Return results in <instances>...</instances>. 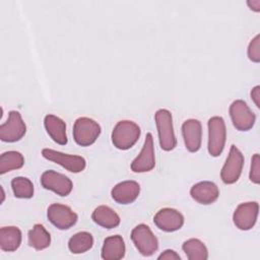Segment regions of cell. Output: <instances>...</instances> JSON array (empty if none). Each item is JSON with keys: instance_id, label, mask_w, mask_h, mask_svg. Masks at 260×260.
<instances>
[{"instance_id": "obj_4", "label": "cell", "mask_w": 260, "mask_h": 260, "mask_svg": "<svg viewBox=\"0 0 260 260\" xmlns=\"http://www.w3.org/2000/svg\"><path fill=\"white\" fill-rule=\"evenodd\" d=\"M207 127L208 152L211 156L217 157L223 151L226 140V128L224 120L219 116L211 117L207 122Z\"/></svg>"}, {"instance_id": "obj_11", "label": "cell", "mask_w": 260, "mask_h": 260, "mask_svg": "<svg viewBox=\"0 0 260 260\" xmlns=\"http://www.w3.org/2000/svg\"><path fill=\"white\" fill-rule=\"evenodd\" d=\"M41 185L46 190H50L61 197L68 196L73 189L72 181L64 174L54 170H48L42 174Z\"/></svg>"}, {"instance_id": "obj_13", "label": "cell", "mask_w": 260, "mask_h": 260, "mask_svg": "<svg viewBox=\"0 0 260 260\" xmlns=\"http://www.w3.org/2000/svg\"><path fill=\"white\" fill-rule=\"evenodd\" d=\"M130 167L131 171L134 173L150 172L155 167L154 145L151 133L146 134L142 149L139 154L133 159Z\"/></svg>"}, {"instance_id": "obj_31", "label": "cell", "mask_w": 260, "mask_h": 260, "mask_svg": "<svg viewBox=\"0 0 260 260\" xmlns=\"http://www.w3.org/2000/svg\"><path fill=\"white\" fill-rule=\"evenodd\" d=\"M247 4L251 10H254L255 12L260 11V0H249L247 1Z\"/></svg>"}, {"instance_id": "obj_1", "label": "cell", "mask_w": 260, "mask_h": 260, "mask_svg": "<svg viewBox=\"0 0 260 260\" xmlns=\"http://www.w3.org/2000/svg\"><path fill=\"white\" fill-rule=\"evenodd\" d=\"M140 134V127L135 122L121 120L115 125L112 131V143L120 150H127L138 141Z\"/></svg>"}, {"instance_id": "obj_22", "label": "cell", "mask_w": 260, "mask_h": 260, "mask_svg": "<svg viewBox=\"0 0 260 260\" xmlns=\"http://www.w3.org/2000/svg\"><path fill=\"white\" fill-rule=\"evenodd\" d=\"M27 242L35 250L42 251L51 245V235L43 224L37 223L28 231Z\"/></svg>"}, {"instance_id": "obj_30", "label": "cell", "mask_w": 260, "mask_h": 260, "mask_svg": "<svg viewBox=\"0 0 260 260\" xmlns=\"http://www.w3.org/2000/svg\"><path fill=\"white\" fill-rule=\"evenodd\" d=\"M251 99L257 108H260V86L256 85L251 90Z\"/></svg>"}, {"instance_id": "obj_24", "label": "cell", "mask_w": 260, "mask_h": 260, "mask_svg": "<svg viewBox=\"0 0 260 260\" xmlns=\"http://www.w3.org/2000/svg\"><path fill=\"white\" fill-rule=\"evenodd\" d=\"M182 250L189 260H206L208 258V250L199 239L192 238L185 241Z\"/></svg>"}, {"instance_id": "obj_12", "label": "cell", "mask_w": 260, "mask_h": 260, "mask_svg": "<svg viewBox=\"0 0 260 260\" xmlns=\"http://www.w3.org/2000/svg\"><path fill=\"white\" fill-rule=\"evenodd\" d=\"M259 213V204L256 201H249L241 203L237 206L233 213V221L241 231L251 230L258 217Z\"/></svg>"}, {"instance_id": "obj_28", "label": "cell", "mask_w": 260, "mask_h": 260, "mask_svg": "<svg viewBox=\"0 0 260 260\" xmlns=\"http://www.w3.org/2000/svg\"><path fill=\"white\" fill-rule=\"evenodd\" d=\"M249 179L252 183L256 185L260 183V156L258 153H255L252 156Z\"/></svg>"}, {"instance_id": "obj_8", "label": "cell", "mask_w": 260, "mask_h": 260, "mask_svg": "<svg viewBox=\"0 0 260 260\" xmlns=\"http://www.w3.org/2000/svg\"><path fill=\"white\" fill-rule=\"evenodd\" d=\"M42 155L46 159L61 166L70 173H80L86 167L85 158L80 155L63 153L61 151H57L51 148H44L42 150Z\"/></svg>"}, {"instance_id": "obj_25", "label": "cell", "mask_w": 260, "mask_h": 260, "mask_svg": "<svg viewBox=\"0 0 260 260\" xmlns=\"http://www.w3.org/2000/svg\"><path fill=\"white\" fill-rule=\"evenodd\" d=\"M24 165V157L21 152L8 150L0 155V174L3 175L13 170L21 169Z\"/></svg>"}, {"instance_id": "obj_9", "label": "cell", "mask_w": 260, "mask_h": 260, "mask_svg": "<svg viewBox=\"0 0 260 260\" xmlns=\"http://www.w3.org/2000/svg\"><path fill=\"white\" fill-rule=\"evenodd\" d=\"M26 133V125L17 111H10L6 122L0 125V139L4 142L19 141Z\"/></svg>"}, {"instance_id": "obj_3", "label": "cell", "mask_w": 260, "mask_h": 260, "mask_svg": "<svg viewBox=\"0 0 260 260\" xmlns=\"http://www.w3.org/2000/svg\"><path fill=\"white\" fill-rule=\"evenodd\" d=\"M101 132L100 124L88 117L77 118L73 125V139L80 146L93 144Z\"/></svg>"}, {"instance_id": "obj_14", "label": "cell", "mask_w": 260, "mask_h": 260, "mask_svg": "<svg viewBox=\"0 0 260 260\" xmlns=\"http://www.w3.org/2000/svg\"><path fill=\"white\" fill-rule=\"evenodd\" d=\"M153 222L160 231L172 233L180 230L184 224L183 214L175 208H161L153 216Z\"/></svg>"}, {"instance_id": "obj_19", "label": "cell", "mask_w": 260, "mask_h": 260, "mask_svg": "<svg viewBox=\"0 0 260 260\" xmlns=\"http://www.w3.org/2000/svg\"><path fill=\"white\" fill-rule=\"evenodd\" d=\"M125 252L124 239L120 235H114L104 240L101 256L104 260H120L124 258Z\"/></svg>"}, {"instance_id": "obj_23", "label": "cell", "mask_w": 260, "mask_h": 260, "mask_svg": "<svg viewBox=\"0 0 260 260\" xmlns=\"http://www.w3.org/2000/svg\"><path fill=\"white\" fill-rule=\"evenodd\" d=\"M93 246V237L88 232H79L73 235L68 241V249L73 254H82Z\"/></svg>"}, {"instance_id": "obj_26", "label": "cell", "mask_w": 260, "mask_h": 260, "mask_svg": "<svg viewBox=\"0 0 260 260\" xmlns=\"http://www.w3.org/2000/svg\"><path fill=\"white\" fill-rule=\"evenodd\" d=\"M11 189L16 198L29 199L34 196L35 188L32 182L25 177H15L11 180Z\"/></svg>"}, {"instance_id": "obj_10", "label": "cell", "mask_w": 260, "mask_h": 260, "mask_svg": "<svg viewBox=\"0 0 260 260\" xmlns=\"http://www.w3.org/2000/svg\"><path fill=\"white\" fill-rule=\"evenodd\" d=\"M49 221L59 230H69L78 219V215L68 206L61 203H52L47 209Z\"/></svg>"}, {"instance_id": "obj_6", "label": "cell", "mask_w": 260, "mask_h": 260, "mask_svg": "<svg viewBox=\"0 0 260 260\" xmlns=\"http://www.w3.org/2000/svg\"><path fill=\"white\" fill-rule=\"evenodd\" d=\"M229 113L234 127L239 131L251 130L256 122V115L243 100L234 101L230 106Z\"/></svg>"}, {"instance_id": "obj_2", "label": "cell", "mask_w": 260, "mask_h": 260, "mask_svg": "<svg viewBox=\"0 0 260 260\" xmlns=\"http://www.w3.org/2000/svg\"><path fill=\"white\" fill-rule=\"evenodd\" d=\"M160 148L165 151L173 150L177 145V138L173 126V117L169 110L159 109L154 114Z\"/></svg>"}, {"instance_id": "obj_7", "label": "cell", "mask_w": 260, "mask_h": 260, "mask_svg": "<svg viewBox=\"0 0 260 260\" xmlns=\"http://www.w3.org/2000/svg\"><path fill=\"white\" fill-rule=\"evenodd\" d=\"M244 162L245 158L241 150L236 145H232L226 160L220 171L221 181L226 185L236 183L240 179Z\"/></svg>"}, {"instance_id": "obj_17", "label": "cell", "mask_w": 260, "mask_h": 260, "mask_svg": "<svg viewBox=\"0 0 260 260\" xmlns=\"http://www.w3.org/2000/svg\"><path fill=\"white\" fill-rule=\"evenodd\" d=\"M190 195L196 202L208 205L217 200L219 189L217 185L211 181H201L191 187Z\"/></svg>"}, {"instance_id": "obj_20", "label": "cell", "mask_w": 260, "mask_h": 260, "mask_svg": "<svg viewBox=\"0 0 260 260\" xmlns=\"http://www.w3.org/2000/svg\"><path fill=\"white\" fill-rule=\"evenodd\" d=\"M91 218L98 225L108 230L117 228L121 222V219L118 213L114 209H112L110 206H107V205L98 206L92 211Z\"/></svg>"}, {"instance_id": "obj_16", "label": "cell", "mask_w": 260, "mask_h": 260, "mask_svg": "<svg viewBox=\"0 0 260 260\" xmlns=\"http://www.w3.org/2000/svg\"><path fill=\"white\" fill-rule=\"evenodd\" d=\"M140 193V185L133 180H127L116 184L111 190V196L119 204L133 203Z\"/></svg>"}, {"instance_id": "obj_15", "label": "cell", "mask_w": 260, "mask_h": 260, "mask_svg": "<svg viewBox=\"0 0 260 260\" xmlns=\"http://www.w3.org/2000/svg\"><path fill=\"white\" fill-rule=\"evenodd\" d=\"M182 136L188 151L196 152L201 147L202 126L197 119H188L182 124Z\"/></svg>"}, {"instance_id": "obj_27", "label": "cell", "mask_w": 260, "mask_h": 260, "mask_svg": "<svg viewBox=\"0 0 260 260\" xmlns=\"http://www.w3.org/2000/svg\"><path fill=\"white\" fill-rule=\"evenodd\" d=\"M247 55L252 62L254 63L260 62V36L259 35H256L249 43V46L247 49Z\"/></svg>"}, {"instance_id": "obj_29", "label": "cell", "mask_w": 260, "mask_h": 260, "mask_svg": "<svg viewBox=\"0 0 260 260\" xmlns=\"http://www.w3.org/2000/svg\"><path fill=\"white\" fill-rule=\"evenodd\" d=\"M181 256L174 250L168 249L165 250L159 256H158V260H180Z\"/></svg>"}, {"instance_id": "obj_21", "label": "cell", "mask_w": 260, "mask_h": 260, "mask_svg": "<svg viewBox=\"0 0 260 260\" xmlns=\"http://www.w3.org/2000/svg\"><path fill=\"white\" fill-rule=\"evenodd\" d=\"M21 231L14 225L2 226L0 229V248L4 252H14L21 244Z\"/></svg>"}, {"instance_id": "obj_5", "label": "cell", "mask_w": 260, "mask_h": 260, "mask_svg": "<svg viewBox=\"0 0 260 260\" xmlns=\"http://www.w3.org/2000/svg\"><path fill=\"white\" fill-rule=\"evenodd\" d=\"M130 237L135 248L142 256H152L158 249V240L147 224L140 223L136 225Z\"/></svg>"}, {"instance_id": "obj_18", "label": "cell", "mask_w": 260, "mask_h": 260, "mask_svg": "<svg viewBox=\"0 0 260 260\" xmlns=\"http://www.w3.org/2000/svg\"><path fill=\"white\" fill-rule=\"evenodd\" d=\"M44 126L48 135L54 142L60 145L67 144L68 139L66 134V124L61 118L52 114L46 115L44 118Z\"/></svg>"}]
</instances>
